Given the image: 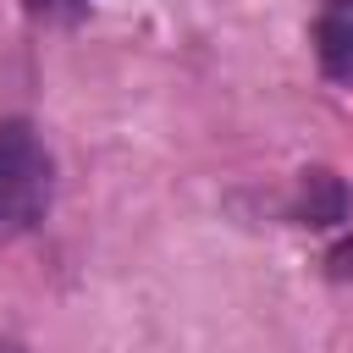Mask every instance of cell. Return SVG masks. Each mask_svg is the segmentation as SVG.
<instances>
[{
    "instance_id": "5",
    "label": "cell",
    "mask_w": 353,
    "mask_h": 353,
    "mask_svg": "<svg viewBox=\"0 0 353 353\" xmlns=\"http://www.w3.org/2000/svg\"><path fill=\"white\" fill-rule=\"evenodd\" d=\"M325 265H331V276H342V281H353V237H342V243L331 248V259H325Z\"/></svg>"
},
{
    "instance_id": "2",
    "label": "cell",
    "mask_w": 353,
    "mask_h": 353,
    "mask_svg": "<svg viewBox=\"0 0 353 353\" xmlns=\"http://www.w3.org/2000/svg\"><path fill=\"white\" fill-rule=\"evenodd\" d=\"M314 61L331 83H353V0H325L314 17Z\"/></svg>"
},
{
    "instance_id": "6",
    "label": "cell",
    "mask_w": 353,
    "mask_h": 353,
    "mask_svg": "<svg viewBox=\"0 0 353 353\" xmlns=\"http://www.w3.org/2000/svg\"><path fill=\"white\" fill-rule=\"evenodd\" d=\"M0 353H22V347H17V342H0Z\"/></svg>"
},
{
    "instance_id": "4",
    "label": "cell",
    "mask_w": 353,
    "mask_h": 353,
    "mask_svg": "<svg viewBox=\"0 0 353 353\" xmlns=\"http://www.w3.org/2000/svg\"><path fill=\"white\" fill-rule=\"evenodd\" d=\"M28 11L44 17V22H77L88 11V0H28Z\"/></svg>"
},
{
    "instance_id": "1",
    "label": "cell",
    "mask_w": 353,
    "mask_h": 353,
    "mask_svg": "<svg viewBox=\"0 0 353 353\" xmlns=\"http://www.w3.org/2000/svg\"><path fill=\"white\" fill-rule=\"evenodd\" d=\"M55 193V160L33 121H0V243L33 232Z\"/></svg>"
},
{
    "instance_id": "3",
    "label": "cell",
    "mask_w": 353,
    "mask_h": 353,
    "mask_svg": "<svg viewBox=\"0 0 353 353\" xmlns=\"http://www.w3.org/2000/svg\"><path fill=\"white\" fill-rule=\"evenodd\" d=\"M342 210H347V188H342L336 171H325V165L298 171V204H292V215L303 226H331V221H342Z\"/></svg>"
}]
</instances>
